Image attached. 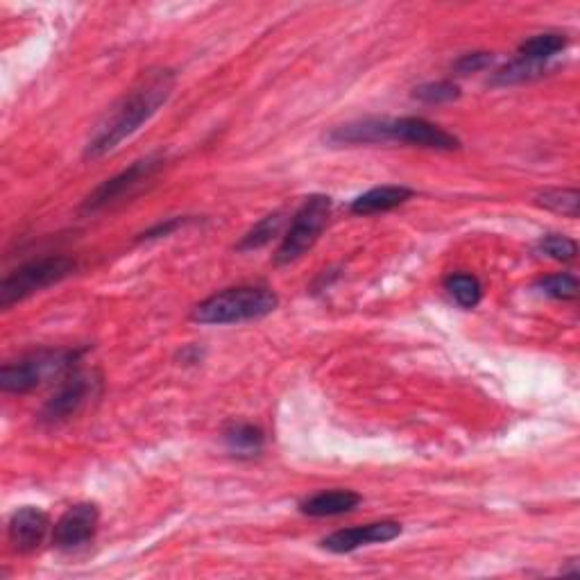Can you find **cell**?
I'll use <instances>...</instances> for the list:
<instances>
[{
  "label": "cell",
  "mask_w": 580,
  "mask_h": 580,
  "mask_svg": "<svg viewBox=\"0 0 580 580\" xmlns=\"http://www.w3.org/2000/svg\"><path fill=\"white\" fill-rule=\"evenodd\" d=\"M175 84V73L168 71V68H157V71L145 73L102 118L87 148H84V157H105L125 139H130L134 132H139L141 125L148 123L166 105L168 98L173 96Z\"/></svg>",
  "instance_id": "obj_1"
},
{
  "label": "cell",
  "mask_w": 580,
  "mask_h": 580,
  "mask_svg": "<svg viewBox=\"0 0 580 580\" xmlns=\"http://www.w3.org/2000/svg\"><path fill=\"white\" fill-rule=\"evenodd\" d=\"M277 304V295L266 286H238L200 302L191 318L200 324H238L266 318Z\"/></svg>",
  "instance_id": "obj_2"
},
{
  "label": "cell",
  "mask_w": 580,
  "mask_h": 580,
  "mask_svg": "<svg viewBox=\"0 0 580 580\" xmlns=\"http://www.w3.org/2000/svg\"><path fill=\"white\" fill-rule=\"evenodd\" d=\"M82 349H39L0 370V388L5 392H30L48 377H59L73 368Z\"/></svg>",
  "instance_id": "obj_3"
},
{
  "label": "cell",
  "mask_w": 580,
  "mask_h": 580,
  "mask_svg": "<svg viewBox=\"0 0 580 580\" xmlns=\"http://www.w3.org/2000/svg\"><path fill=\"white\" fill-rule=\"evenodd\" d=\"M75 268H78V263L71 257H44L25 263V266L10 272L0 284V306L10 309L12 304L25 300V297L59 284L68 275H73Z\"/></svg>",
  "instance_id": "obj_4"
},
{
  "label": "cell",
  "mask_w": 580,
  "mask_h": 580,
  "mask_svg": "<svg viewBox=\"0 0 580 580\" xmlns=\"http://www.w3.org/2000/svg\"><path fill=\"white\" fill-rule=\"evenodd\" d=\"M329 213L331 198H327V195H311V198L304 200L275 254L277 266H288V263L297 261L318 243L320 234L329 223Z\"/></svg>",
  "instance_id": "obj_5"
},
{
  "label": "cell",
  "mask_w": 580,
  "mask_h": 580,
  "mask_svg": "<svg viewBox=\"0 0 580 580\" xmlns=\"http://www.w3.org/2000/svg\"><path fill=\"white\" fill-rule=\"evenodd\" d=\"M161 166H164V157L161 155H150L145 159L134 161V164L130 168H125L123 173H118L116 177L102 182L98 189L93 191L87 200H84L82 209L100 211L109 207V204L127 198V195H132L143 182H148V179L155 175Z\"/></svg>",
  "instance_id": "obj_6"
},
{
  "label": "cell",
  "mask_w": 580,
  "mask_h": 580,
  "mask_svg": "<svg viewBox=\"0 0 580 580\" xmlns=\"http://www.w3.org/2000/svg\"><path fill=\"white\" fill-rule=\"evenodd\" d=\"M388 136L390 143H408L417 145V148H429V150H458L460 141L454 134L442 130V127L433 125L424 118L404 116V118H388Z\"/></svg>",
  "instance_id": "obj_7"
},
{
  "label": "cell",
  "mask_w": 580,
  "mask_h": 580,
  "mask_svg": "<svg viewBox=\"0 0 580 580\" xmlns=\"http://www.w3.org/2000/svg\"><path fill=\"white\" fill-rule=\"evenodd\" d=\"M93 386H96V381H93L89 374L75 372L73 377H68L62 386H59V390L48 399L46 406L41 408L39 420L50 426L71 420V417L89 402V397L93 395Z\"/></svg>",
  "instance_id": "obj_8"
},
{
  "label": "cell",
  "mask_w": 580,
  "mask_h": 580,
  "mask_svg": "<svg viewBox=\"0 0 580 580\" xmlns=\"http://www.w3.org/2000/svg\"><path fill=\"white\" fill-rule=\"evenodd\" d=\"M98 522L100 510L96 503H75V506L68 508L55 524L53 533L55 547L62 551L82 547V544L93 540V535L98 531Z\"/></svg>",
  "instance_id": "obj_9"
},
{
  "label": "cell",
  "mask_w": 580,
  "mask_h": 580,
  "mask_svg": "<svg viewBox=\"0 0 580 580\" xmlns=\"http://www.w3.org/2000/svg\"><path fill=\"white\" fill-rule=\"evenodd\" d=\"M399 535H402V524L374 522V524L352 526V528H343V531L331 533L320 542V547L331 553H352L361 547H368V544L392 542Z\"/></svg>",
  "instance_id": "obj_10"
},
{
  "label": "cell",
  "mask_w": 580,
  "mask_h": 580,
  "mask_svg": "<svg viewBox=\"0 0 580 580\" xmlns=\"http://www.w3.org/2000/svg\"><path fill=\"white\" fill-rule=\"evenodd\" d=\"M50 528V519L41 508L23 506L16 510L7 524V535L14 551L32 553L44 544Z\"/></svg>",
  "instance_id": "obj_11"
},
{
  "label": "cell",
  "mask_w": 580,
  "mask_h": 580,
  "mask_svg": "<svg viewBox=\"0 0 580 580\" xmlns=\"http://www.w3.org/2000/svg\"><path fill=\"white\" fill-rule=\"evenodd\" d=\"M329 145H374L390 143L388 118H365V121L340 125L327 134Z\"/></svg>",
  "instance_id": "obj_12"
},
{
  "label": "cell",
  "mask_w": 580,
  "mask_h": 580,
  "mask_svg": "<svg viewBox=\"0 0 580 580\" xmlns=\"http://www.w3.org/2000/svg\"><path fill=\"white\" fill-rule=\"evenodd\" d=\"M358 503H361V494L352 490H327L302 501L300 510L309 517H336L352 513Z\"/></svg>",
  "instance_id": "obj_13"
},
{
  "label": "cell",
  "mask_w": 580,
  "mask_h": 580,
  "mask_svg": "<svg viewBox=\"0 0 580 580\" xmlns=\"http://www.w3.org/2000/svg\"><path fill=\"white\" fill-rule=\"evenodd\" d=\"M413 198V191L406 186H377L368 193L358 195L352 202V213L358 216H370V213H383L399 207L406 200Z\"/></svg>",
  "instance_id": "obj_14"
},
{
  "label": "cell",
  "mask_w": 580,
  "mask_h": 580,
  "mask_svg": "<svg viewBox=\"0 0 580 580\" xmlns=\"http://www.w3.org/2000/svg\"><path fill=\"white\" fill-rule=\"evenodd\" d=\"M223 440L227 449L236 456H257L263 449V442H266V435L259 429V426L238 422L227 426L223 433Z\"/></svg>",
  "instance_id": "obj_15"
},
{
  "label": "cell",
  "mask_w": 580,
  "mask_h": 580,
  "mask_svg": "<svg viewBox=\"0 0 580 580\" xmlns=\"http://www.w3.org/2000/svg\"><path fill=\"white\" fill-rule=\"evenodd\" d=\"M549 66L547 62H533V59H526V57H517L513 62H508L503 68H499L497 73H494L492 84L494 87H510V84H524V82H531L542 78V75H547Z\"/></svg>",
  "instance_id": "obj_16"
},
{
  "label": "cell",
  "mask_w": 580,
  "mask_h": 580,
  "mask_svg": "<svg viewBox=\"0 0 580 580\" xmlns=\"http://www.w3.org/2000/svg\"><path fill=\"white\" fill-rule=\"evenodd\" d=\"M569 46V39L560 32H544L535 34V37L526 39L522 46H519V57L533 59V62H549L551 57H556Z\"/></svg>",
  "instance_id": "obj_17"
},
{
  "label": "cell",
  "mask_w": 580,
  "mask_h": 580,
  "mask_svg": "<svg viewBox=\"0 0 580 580\" xmlns=\"http://www.w3.org/2000/svg\"><path fill=\"white\" fill-rule=\"evenodd\" d=\"M445 288H447V293L454 297V302L463 306V309H474L483 297L481 281L474 275H465V272H460V275H451L445 281Z\"/></svg>",
  "instance_id": "obj_18"
},
{
  "label": "cell",
  "mask_w": 580,
  "mask_h": 580,
  "mask_svg": "<svg viewBox=\"0 0 580 580\" xmlns=\"http://www.w3.org/2000/svg\"><path fill=\"white\" fill-rule=\"evenodd\" d=\"M281 223H284V213H279V211L270 213V216H266V218L261 220V223L254 225L252 232H247L243 236V241L238 243V250L247 252V250H259V247L268 245L272 238L279 234Z\"/></svg>",
  "instance_id": "obj_19"
},
{
  "label": "cell",
  "mask_w": 580,
  "mask_h": 580,
  "mask_svg": "<svg viewBox=\"0 0 580 580\" xmlns=\"http://www.w3.org/2000/svg\"><path fill=\"white\" fill-rule=\"evenodd\" d=\"M537 204L567 218H578L580 193L576 189H549L537 195Z\"/></svg>",
  "instance_id": "obj_20"
},
{
  "label": "cell",
  "mask_w": 580,
  "mask_h": 580,
  "mask_svg": "<svg viewBox=\"0 0 580 580\" xmlns=\"http://www.w3.org/2000/svg\"><path fill=\"white\" fill-rule=\"evenodd\" d=\"M537 288L542 290L544 295L553 297V300L571 302L578 297V279L574 275H567V272H558V275H549L537 281Z\"/></svg>",
  "instance_id": "obj_21"
},
{
  "label": "cell",
  "mask_w": 580,
  "mask_h": 580,
  "mask_svg": "<svg viewBox=\"0 0 580 580\" xmlns=\"http://www.w3.org/2000/svg\"><path fill=\"white\" fill-rule=\"evenodd\" d=\"M413 98L426 102V105H445V102L460 98V89L449 80L429 82V84H422V87H417L413 91Z\"/></svg>",
  "instance_id": "obj_22"
},
{
  "label": "cell",
  "mask_w": 580,
  "mask_h": 580,
  "mask_svg": "<svg viewBox=\"0 0 580 580\" xmlns=\"http://www.w3.org/2000/svg\"><path fill=\"white\" fill-rule=\"evenodd\" d=\"M540 250L547 254L549 259H556V261H574L576 254H578V245L574 238L569 236H560V234H549L544 236L540 241Z\"/></svg>",
  "instance_id": "obj_23"
},
{
  "label": "cell",
  "mask_w": 580,
  "mask_h": 580,
  "mask_svg": "<svg viewBox=\"0 0 580 580\" xmlns=\"http://www.w3.org/2000/svg\"><path fill=\"white\" fill-rule=\"evenodd\" d=\"M494 62L492 53H467L460 59H456L454 64V71L458 75H469V73H479L485 71V68H490Z\"/></svg>",
  "instance_id": "obj_24"
},
{
  "label": "cell",
  "mask_w": 580,
  "mask_h": 580,
  "mask_svg": "<svg viewBox=\"0 0 580 580\" xmlns=\"http://www.w3.org/2000/svg\"><path fill=\"white\" fill-rule=\"evenodd\" d=\"M184 223H186L184 218H170V220H166V223H159V225H155L152 229H148V232H143L139 241H155V238L168 236V234H173L177 227H182Z\"/></svg>",
  "instance_id": "obj_25"
}]
</instances>
